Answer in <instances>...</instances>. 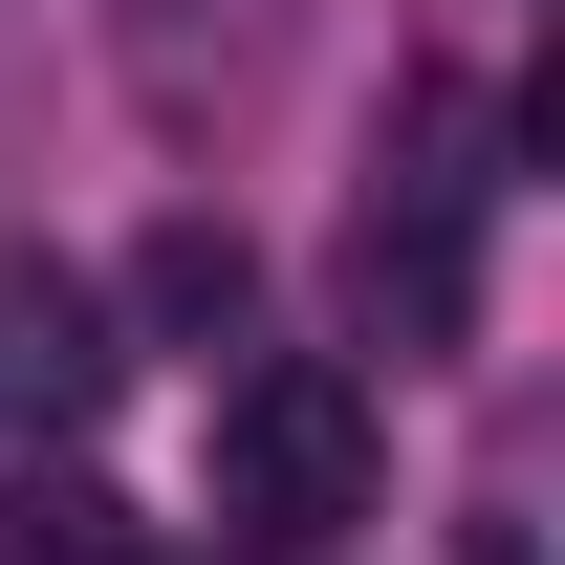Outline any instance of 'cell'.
Segmentation results:
<instances>
[{
    "label": "cell",
    "mask_w": 565,
    "mask_h": 565,
    "mask_svg": "<svg viewBox=\"0 0 565 565\" xmlns=\"http://www.w3.org/2000/svg\"><path fill=\"white\" fill-rule=\"evenodd\" d=\"M370 457H392V414H370V370H327V349H262L217 392V522L282 544V565L370 522Z\"/></svg>",
    "instance_id": "6da1fadb"
},
{
    "label": "cell",
    "mask_w": 565,
    "mask_h": 565,
    "mask_svg": "<svg viewBox=\"0 0 565 565\" xmlns=\"http://www.w3.org/2000/svg\"><path fill=\"white\" fill-rule=\"evenodd\" d=\"M349 305H370V349H457L479 327V196L457 174H392L349 217Z\"/></svg>",
    "instance_id": "7a4b0ae2"
},
{
    "label": "cell",
    "mask_w": 565,
    "mask_h": 565,
    "mask_svg": "<svg viewBox=\"0 0 565 565\" xmlns=\"http://www.w3.org/2000/svg\"><path fill=\"white\" fill-rule=\"evenodd\" d=\"M109 392V305H87L66 262H0V414L44 435V414H87Z\"/></svg>",
    "instance_id": "3957f363"
},
{
    "label": "cell",
    "mask_w": 565,
    "mask_h": 565,
    "mask_svg": "<svg viewBox=\"0 0 565 565\" xmlns=\"http://www.w3.org/2000/svg\"><path fill=\"white\" fill-rule=\"evenodd\" d=\"M131 305L174 327V349H239V305H262V262H239V217H152V262H131Z\"/></svg>",
    "instance_id": "277c9868"
},
{
    "label": "cell",
    "mask_w": 565,
    "mask_h": 565,
    "mask_svg": "<svg viewBox=\"0 0 565 565\" xmlns=\"http://www.w3.org/2000/svg\"><path fill=\"white\" fill-rule=\"evenodd\" d=\"M0 565H131V500L109 479H0Z\"/></svg>",
    "instance_id": "5b68a950"
},
{
    "label": "cell",
    "mask_w": 565,
    "mask_h": 565,
    "mask_svg": "<svg viewBox=\"0 0 565 565\" xmlns=\"http://www.w3.org/2000/svg\"><path fill=\"white\" fill-rule=\"evenodd\" d=\"M239 565H282V544H239Z\"/></svg>",
    "instance_id": "8992f818"
}]
</instances>
